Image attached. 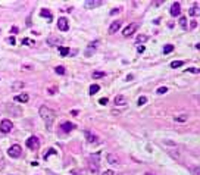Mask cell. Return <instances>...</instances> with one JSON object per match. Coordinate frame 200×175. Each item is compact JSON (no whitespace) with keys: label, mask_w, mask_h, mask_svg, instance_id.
Wrapping results in <instances>:
<instances>
[{"label":"cell","mask_w":200,"mask_h":175,"mask_svg":"<svg viewBox=\"0 0 200 175\" xmlns=\"http://www.w3.org/2000/svg\"><path fill=\"white\" fill-rule=\"evenodd\" d=\"M40 116H41V119L44 121V124L47 125V127H50V125L53 124V121H55V112L50 109L49 106H46V105H43V106L40 107Z\"/></svg>","instance_id":"obj_1"},{"label":"cell","mask_w":200,"mask_h":175,"mask_svg":"<svg viewBox=\"0 0 200 175\" xmlns=\"http://www.w3.org/2000/svg\"><path fill=\"white\" fill-rule=\"evenodd\" d=\"M7 155L11 156V158H19L21 155H22V149H21V146L19 144H13V146H11L9 149H7Z\"/></svg>","instance_id":"obj_2"},{"label":"cell","mask_w":200,"mask_h":175,"mask_svg":"<svg viewBox=\"0 0 200 175\" xmlns=\"http://www.w3.org/2000/svg\"><path fill=\"white\" fill-rule=\"evenodd\" d=\"M12 128H13L12 121H9V119H3V121H0V132L7 134V132H11L12 131Z\"/></svg>","instance_id":"obj_3"},{"label":"cell","mask_w":200,"mask_h":175,"mask_svg":"<svg viewBox=\"0 0 200 175\" xmlns=\"http://www.w3.org/2000/svg\"><path fill=\"white\" fill-rule=\"evenodd\" d=\"M25 144H27V147L30 149V150H37L39 146H40V141H39V138H37L35 136H33V137H30V138H28Z\"/></svg>","instance_id":"obj_4"},{"label":"cell","mask_w":200,"mask_h":175,"mask_svg":"<svg viewBox=\"0 0 200 175\" xmlns=\"http://www.w3.org/2000/svg\"><path fill=\"white\" fill-rule=\"evenodd\" d=\"M137 29H139V25H137V24H130V25H127V27L122 29V35L124 37H130V35H133Z\"/></svg>","instance_id":"obj_5"},{"label":"cell","mask_w":200,"mask_h":175,"mask_svg":"<svg viewBox=\"0 0 200 175\" xmlns=\"http://www.w3.org/2000/svg\"><path fill=\"white\" fill-rule=\"evenodd\" d=\"M75 128H77V125L72 124V122H62L61 127H59V131H62V132H71Z\"/></svg>","instance_id":"obj_6"},{"label":"cell","mask_w":200,"mask_h":175,"mask_svg":"<svg viewBox=\"0 0 200 175\" xmlns=\"http://www.w3.org/2000/svg\"><path fill=\"white\" fill-rule=\"evenodd\" d=\"M57 28L61 29V31H68V29H69V22H68L66 18L61 16L57 19Z\"/></svg>","instance_id":"obj_7"},{"label":"cell","mask_w":200,"mask_h":175,"mask_svg":"<svg viewBox=\"0 0 200 175\" xmlns=\"http://www.w3.org/2000/svg\"><path fill=\"white\" fill-rule=\"evenodd\" d=\"M102 3H103L102 0H85V2H84V7L93 9V7H99Z\"/></svg>","instance_id":"obj_8"},{"label":"cell","mask_w":200,"mask_h":175,"mask_svg":"<svg viewBox=\"0 0 200 175\" xmlns=\"http://www.w3.org/2000/svg\"><path fill=\"white\" fill-rule=\"evenodd\" d=\"M180 12H181V6H180V3H178V2H174L172 6H171V15L175 18V16L180 15Z\"/></svg>","instance_id":"obj_9"},{"label":"cell","mask_w":200,"mask_h":175,"mask_svg":"<svg viewBox=\"0 0 200 175\" xmlns=\"http://www.w3.org/2000/svg\"><path fill=\"white\" fill-rule=\"evenodd\" d=\"M96 47H97V41H93V43H90L89 47H87V52H85V56H91L93 53L96 52Z\"/></svg>","instance_id":"obj_10"},{"label":"cell","mask_w":200,"mask_h":175,"mask_svg":"<svg viewBox=\"0 0 200 175\" xmlns=\"http://www.w3.org/2000/svg\"><path fill=\"white\" fill-rule=\"evenodd\" d=\"M121 27V21H115V22L111 24V27H109V34H115L118 29Z\"/></svg>","instance_id":"obj_11"},{"label":"cell","mask_w":200,"mask_h":175,"mask_svg":"<svg viewBox=\"0 0 200 175\" xmlns=\"http://www.w3.org/2000/svg\"><path fill=\"white\" fill-rule=\"evenodd\" d=\"M107 162L111 165H119V158H118L116 155H107Z\"/></svg>","instance_id":"obj_12"},{"label":"cell","mask_w":200,"mask_h":175,"mask_svg":"<svg viewBox=\"0 0 200 175\" xmlns=\"http://www.w3.org/2000/svg\"><path fill=\"white\" fill-rule=\"evenodd\" d=\"M15 100L19 102V103H27L28 100H30V96H28L27 93H25V94H19V96L15 97Z\"/></svg>","instance_id":"obj_13"},{"label":"cell","mask_w":200,"mask_h":175,"mask_svg":"<svg viewBox=\"0 0 200 175\" xmlns=\"http://www.w3.org/2000/svg\"><path fill=\"white\" fill-rule=\"evenodd\" d=\"M115 105H118V106H124V105H127V99L124 96H118L116 99H115Z\"/></svg>","instance_id":"obj_14"},{"label":"cell","mask_w":200,"mask_h":175,"mask_svg":"<svg viewBox=\"0 0 200 175\" xmlns=\"http://www.w3.org/2000/svg\"><path fill=\"white\" fill-rule=\"evenodd\" d=\"M84 134H85V137H87V140H89V143H96V141H97V137H96L94 134H91L90 131H85Z\"/></svg>","instance_id":"obj_15"},{"label":"cell","mask_w":200,"mask_h":175,"mask_svg":"<svg viewBox=\"0 0 200 175\" xmlns=\"http://www.w3.org/2000/svg\"><path fill=\"white\" fill-rule=\"evenodd\" d=\"M40 13H41V16L43 18H46V19H49V22L50 21H52V13H50V11H47V9H41V12H40Z\"/></svg>","instance_id":"obj_16"},{"label":"cell","mask_w":200,"mask_h":175,"mask_svg":"<svg viewBox=\"0 0 200 175\" xmlns=\"http://www.w3.org/2000/svg\"><path fill=\"white\" fill-rule=\"evenodd\" d=\"M100 90V87L97 84H94V85H90V96H94L96 93Z\"/></svg>","instance_id":"obj_17"},{"label":"cell","mask_w":200,"mask_h":175,"mask_svg":"<svg viewBox=\"0 0 200 175\" xmlns=\"http://www.w3.org/2000/svg\"><path fill=\"white\" fill-rule=\"evenodd\" d=\"M57 50H59V53H61L62 56H68V55H69V49H68V47H62L61 46Z\"/></svg>","instance_id":"obj_18"},{"label":"cell","mask_w":200,"mask_h":175,"mask_svg":"<svg viewBox=\"0 0 200 175\" xmlns=\"http://www.w3.org/2000/svg\"><path fill=\"white\" fill-rule=\"evenodd\" d=\"M183 65H184L183 61H174V62L171 63V68L175 69V68H180V66H183Z\"/></svg>","instance_id":"obj_19"},{"label":"cell","mask_w":200,"mask_h":175,"mask_svg":"<svg viewBox=\"0 0 200 175\" xmlns=\"http://www.w3.org/2000/svg\"><path fill=\"white\" fill-rule=\"evenodd\" d=\"M172 50H174V46L172 44H166L165 47H163V53H165V55H169Z\"/></svg>","instance_id":"obj_20"},{"label":"cell","mask_w":200,"mask_h":175,"mask_svg":"<svg viewBox=\"0 0 200 175\" xmlns=\"http://www.w3.org/2000/svg\"><path fill=\"white\" fill-rule=\"evenodd\" d=\"M189 13L191 15V16H197V15H199V7H197V5H196L193 9H190Z\"/></svg>","instance_id":"obj_21"},{"label":"cell","mask_w":200,"mask_h":175,"mask_svg":"<svg viewBox=\"0 0 200 175\" xmlns=\"http://www.w3.org/2000/svg\"><path fill=\"white\" fill-rule=\"evenodd\" d=\"M22 87H24V83H22V81H16L15 84L12 85V88H13V90H19V88H22Z\"/></svg>","instance_id":"obj_22"},{"label":"cell","mask_w":200,"mask_h":175,"mask_svg":"<svg viewBox=\"0 0 200 175\" xmlns=\"http://www.w3.org/2000/svg\"><path fill=\"white\" fill-rule=\"evenodd\" d=\"M174 121H175V122H180V124H183V122L187 121V116H185V115H183V116H175Z\"/></svg>","instance_id":"obj_23"},{"label":"cell","mask_w":200,"mask_h":175,"mask_svg":"<svg viewBox=\"0 0 200 175\" xmlns=\"http://www.w3.org/2000/svg\"><path fill=\"white\" fill-rule=\"evenodd\" d=\"M93 78H103L105 77V72H102V71H97V72H93V75H91Z\"/></svg>","instance_id":"obj_24"},{"label":"cell","mask_w":200,"mask_h":175,"mask_svg":"<svg viewBox=\"0 0 200 175\" xmlns=\"http://www.w3.org/2000/svg\"><path fill=\"white\" fill-rule=\"evenodd\" d=\"M180 25H181L183 28H187V18H185V16L180 18Z\"/></svg>","instance_id":"obj_25"},{"label":"cell","mask_w":200,"mask_h":175,"mask_svg":"<svg viewBox=\"0 0 200 175\" xmlns=\"http://www.w3.org/2000/svg\"><path fill=\"white\" fill-rule=\"evenodd\" d=\"M55 71H56V74H59V75H65V68H63V66H56Z\"/></svg>","instance_id":"obj_26"},{"label":"cell","mask_w":200,"mask_h":175,"mask_svg":"<svg viewBox=\"0 0 200 175\" xmlns=\"http://www.w3.org/2000/svg\"><path fill=\"white\" fill-rule=\"evenodd\" d=\"M185 74H199V69L197 68H189L185 71Z\"/></svg>","instance_id":"obj_27"},{"label":"cell","mask_w":200,"mask_h":175,"mask_svg":"<svg viewBox=\"0 0 200 175\" xmlns=\"http://www.w3.org/2000/svg\"><path fill=\"white\" fill-rule=\"evenodd\" d=\"M166 91H168L166 87H159V88H157V94H163V93H166Z\"/></svg>","instance_id":"obj_28"},{"label":"cell","mask_w":200,"mask_h":175,"mask_svg":"<svg viewBox=\"0 0 200 175\" xmlns=\"http://www.w3.org/2000/svg\"><path fill=\"white\" fill-rule=\"evenodd\" d=\"M141 41H143V43L147 41V37H146V35H140L139 38H137V43H141Z\"/></svg>","instance_id":"obj_29"},{"label":"cell","mask_w":200,"mask_h":175,"mask_svg":"<svg viewBox=\"0 0 200 175\" xmlns=\"http://www.w3.org/2000/svg\"><path fill=\"white\" fill-rule=\"evenodd\" d=\"M146 102H147V99H146L144 96H143V97H140V99H139V105H140V106H141V105H144Z\"/></svg>","instance_id":"obj_30"},{"label":"cell","mask_w":200,"mask_h":175,"mask_svg":"<svg viewBox=\"0 0 200 175\" xmlns=\"http://www.w3.org/2000/svg\"><path fill=\"white\" fill-rule=\"evenodd\" d=\"M7 43H9V44H15L16 41H15V38H13V37H7Z\"/></svg>","instance_id":"obj_31"},{"label":"cell","mask_w":200,"mask_h":175,"mask_svg":"<svg viewBox=\"0 0 200 175\" xmlns=\"http://www.w3.org/2000/svg\"><path fill=\"white\" fill-rule=\"evenodd\" d=\"M144 50H146V49H144V46H139V49H137V52H139V53H143Z\"/></svg>","instance_id":"obj_32"},{"label":"cell","mask_w":200,"mask_h":175,"mask_svg":"<svg viewBox=\"0 0 200 175\" xmlns=\"http://www.w3.org/2000/svg\"><path fill=\"white\" fill-rule=\"evenodd\" d=\"M102 175H113V171H111V169H109V171H105V172H103Z\"/></svg>","instance_id":"obj_33"},{"label":"cell","mask_w":200,"mask_h":175,"mask_svg":"<svg viewBox=\"0 0 200 175\" xmlns=\"http://www.w3.org/2000/svg\"><path fill=\"white\" fill-rule=\"evenodd\" d=\"M18 31H19V29H18L16 27H13V28H11V33H15V34H16Z\"/></svg>","instance_id":"obj_34"},{"label":"cell","mask_w":200,"mask_h":175,"mask_svg":"<svg viewBox=\"0 0 200 175\" xmlns=\"http://www.w3.org/2000/svg\"><path fill=\"white\" fill-rule=\"evenodd\" d=\"M106 103H107V99H102L100 100V105H106Z\"/></svg>","instance_id":"obj_35"},{"label":"cell","mask_w":200,"mask_h":175,"mask_svg":"<svg viewBox=\"0 0 200 175\" xmlns=\"http://www.w3.org/2000/svg\"><path fill=\"white\" fill-rule=\"evenodd\" d=\"M146 175H152V174H146Z\"/></svg>","instance_id":"obj_36"}]
</instances>
